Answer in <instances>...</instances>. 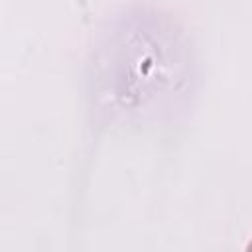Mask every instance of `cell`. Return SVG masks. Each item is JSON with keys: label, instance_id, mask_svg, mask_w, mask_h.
<instances>
[{"label": "cell", "instance_id": "cell-1", "mask_svg": "<svg viewBox=\"0 0 252 252\" xmlns=\"http://www.w3.org/2000/svg\"><path fill=\"white\" fill-rule=\"evenodd\" d=\"M248 250H252V242H250V246H248Z\"/></svg>", "mask_w": 252, "mask_h": 252}]
</instances>
